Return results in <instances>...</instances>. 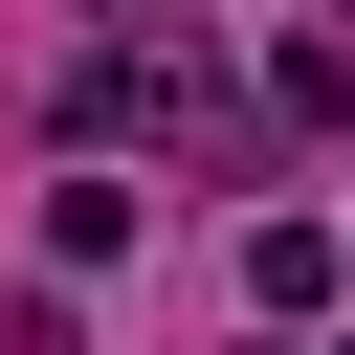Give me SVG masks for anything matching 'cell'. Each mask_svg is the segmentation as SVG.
Segmentation results:
<instances>
[{
  "mask_svg": "<svg viewBox=\"0 0 355 355\" xmlns=\"http://www.w3.org/2000/svg\"><path fill=\"white\" fill-rule=\"evenodd\" d=\"M333 288H355L333 222H244V311H333Z\"/></svg>",
  "mask_w": 355,
  "mask_h": 355,
  "instance_id": "1",
  "label": "cell"
}]
</instances>
